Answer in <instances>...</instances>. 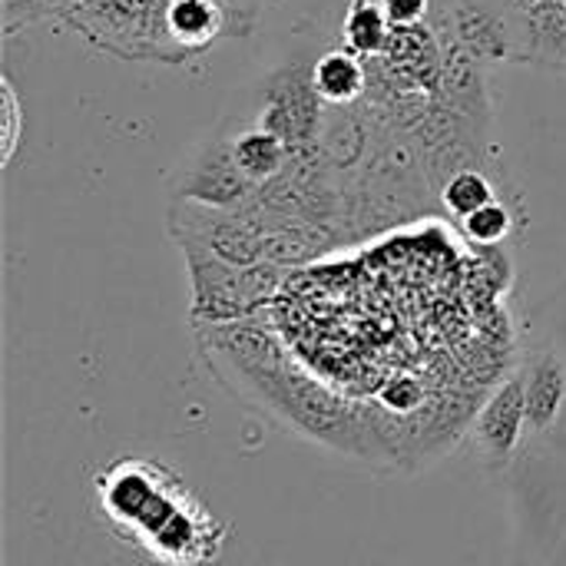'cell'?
<instances>
[{
	"label": "cell",
	"mask_w": 566,
	"mask_h": 566,
	"mask_svg": "<svg viewBox=\"0 0 566 566\" xmlns=\"http://www.w3.org/2000/svg\"><path fill=\"white\" fill-rule=\"evenodd\" d=\"M103 524L156 566H209L226 544V524L163 461L126 454L93 478Z\"/></svg>",
	"instance_id": "6da1fadb"
},
{
	"label": "cell",
	"mask_w": 566,
	"mask_h": 566,
	"mask_svg": "<svg viewBox=\"0 0 566 566\" xmlns=\"http://www.w3.org/2000/svg\"><path fill=\"white\" fill-rule=\"evenodd\" d=\"M179 252L189 275V322L196 328L235 325L252 318L262 305L275 298L289 272L275 262L242 269L196 245H179Z\"/></svg>",
	"instance_id": "7a4b0ae2"
},
{
	"label": "cell",
	"mask_w": 566,
	"mask_h": 566,
	"mask_svg": "<svg viewBox=\"0 0 566 566\" xmlns=\"http://www.w3.org/2000/svg\"><path fill=\"white\" fill-rule=\"evenodd\" d=\"M166 232L176 245L206 249L242 269L265 262L262 229L245 209H219L172 196L166 209Z\"/></svg>",
	"instance_id": "3957f363"
},
{
	"label": "cell",
	"mask_w": 566,
	"mask_h": 566,
	"mask_svg": "<svg viewBox=\"0 0 566 566\" xmlns=\"http://www.w3.org/2000/svg\"><path fill=\"white\" fill-rule=\"evenodd\" d=\"M325 116L328 106L315 90L308 60H292L272 70L259 86V106L252 113V119L262 129L275 133L292 149L318 143L325 129Z\"/></svg>",
	"instance_id": "277c9868"
},
{
	"label": "cell",
	"mask_w": 566,
	"mask_h": 566,
	"mask_svg": "<svg viewBox=\"0 0 566 566\" xmlns=\"http://www.w3.org/2000/svg\"><path fill=\"white\" fill-rule=\"evenodd\" d=\"M242 36L222 0H156L153 63H186L209 53L219 40Z\"/></svg>",
	"instance_id": "5b68a950"
},
{
	"label": "cell",
	"mask_w": 566,
	"mask_h": 566,
	"mask_svg": "<svg viewBox=\"0 0 566 566\" xmlns=\"http://www.w3.org/2000/svg\"><path fill=\"white\" fill-rule=\"evenodd\" d=\"M431 27L488 66L517 63V10L507 0H434Z\"/></svg>",
	"instance_id": "8992f818"
},
{
	"label": "cell",
	"mask_w": 566,
	"mask_h": 566,
	"mask_svg": "<svg viewBox=\"0 0 566 566\" xmlns=\"http://www.w3.org/2000/svg\"><path fill=\"white\" fill-rule=\"evenodd\" d=\"M156 0H76L63 17L90 46L119 60H149Z\"/></svg>",
	"instance_id": "52a82bcc"
},
{
	"label": "cell",
	"mask_w": 566,
	"mask_h": 566,
	"mask_svg": "<svg viewBox=\"0 0 566 566\" xmlns=\"http://www.w3.org/2000/svg\"><path fill=\"white\" fill-rule=\"evenodd\" d=\"M255 186L245 179V172L235 163L232 153V133L222 123L189 159L179 186L172 196L179 199H192V202H206V206H219V209H245L255 199Z\"/></svg>",
	"instance_id": "ba28073f"
},
{
	"label": "cell",
	"mask_w": 566,
	"mask_h": 566,
	"mask_svg": "<svg viewBox=\"0 0 566 566\" xmlns=\"http://www.w3.org/2000/svg\"><path fill=\"white\" fill-rule=\"evenodd\" d=\"M527 401H524V375H511L481 408L474 421V441L481 458L491 468H507L527 431Z\"/></svg>",
	"instance_id": "9c48e42d"
},
{
	"label": "cell",
	"mask_w": 566,
	"mask_h": 566,
	"mask_svg": "<svg viewBox=\"0 0 566 566\" xmlns=\"http://www.w3.org/2000/svg\"><path fill=\"white\" fill-rule=\"evenodd\" d=\"M438 33V30H434ZM441 86H438V99L451 109H458L461 116L491 126V83H488V63H481L478 56H471L461 43H454L451 36H441Z\"/></svg>",
	"instance_id": "30bf717a"
},
{
	"label": "cell",
	"mask_w": 566,
	"mask_h": 566,
	"mask_svg": "<svg viewBox=\"0 0 566 566\" xmlns=\"http://www.w3.org/2000/svg\"><path fill=\"white\" fill-rule=\"evenodd\" d=\"M524 401H527V424L534 434H547L566 401V365L554 355L544 352L534 361L524 365Z\"/></svg>",
	"instance_id": "8fae6325"
},
{
	"label": "cell",
	"mask_w": 566,
	"mask_h": 566,
	"mask_svg": "<svg viewBox=\"0 0 566 566\" xmlns=\"http://www.w3.org/2000/svg\"><path fill=\"white\" fill-rule=\"evenodd\" d=\"M226 126H229V119H226ZM229 133H232L235 163H239V169L245 172V179H249L255 189L275 182V179L285 172V166H289V159H292V146L282 143L275 133L262 129L255 119H245V123H239V126L229 129Z\"/></svg>",
	"instance_id": "7c38bea8"
},
{
	"label": "cell",
	"mask_w": 566,
	"mask_h": 566,
	"mask_svg": "<svg viewBox=\"0 0 566 566\" xmlns=\"http://www.w3.org/2000/svg\"><path fill=\"white\" fill-rule=\"evenodd\" d=\"M312 80L325 106H358L368 96V66L345 46L325 50L312 63Z\"/></svg>",
	"instance_id": "4fadbf2b"
},
{
	"label": "cell",
	"mask_w": 566,
	"mask_h": 566,
	"mask_svg": "<svg viewBox=\"0 0 566 566\" xmlns=\"http://www.w3.org/2000/svg\"><path fill=\"white\" fill-rule=\"evenodd\" d=\"M395 27L381 7V0H348L342 20V46L361 60H375L385 53Z\"/></svg>",
	"instance_id": "5bb4252c"
},
{
	"label": "cell",
	"mask_w": 566,
	"mask_h": 566,
	"mask_svg": "<svg viewBox=\"0 0 566 566\" xmlns=\"http://www.w3.org/2000/svg\"><path fill=\"white\" fill-rule=\"evenodd\" d=\"M497 172L491 169H461L458 176H451L444 182V189L438 192V202L444 206L448 216H454L458 222L474 216L478 209L497 202Z\"/></svg>",
	"instance_id": "9a60e30c"
},
{
	"label": "cell",
	"mask_w": 566,
	"mask_h": 566,
	"mask_svg": "<svg viewBox=\"0 0 566 566\" xmlns=\"http://www.w3.org/2000/svg\"><path fill=\"white\" fill-rule=\"evenodd\" d=\"M458 226H461V232H464L474 245L494 249V245H501V242L514 232V209H511L504 199H497V202L478 209L474 216L461 219Z\"/></svg>",
	"instance_id": "2e32d148"
},
{
	"label": "cell",
	"mask_w": 566,
	"mask_h": 566,
	"mask_svg": "<svg viewBox=\"0 0 566 566\" xmlns=\"http://www.w3.org/2000/svg\"><path fill=\"white\" fill-rule=\"evenodd\" d=\"M23 129H27V116H23L20 93L13 86V80L3 76L0 80V163L3 166L13 163L20 139H23Z\"/></svg>",
	"instance_id": "e0dca14e"
},
{
	"label": "cell",
	"mask_w": 566,
	"mask_h": 566,
	"mask_svg": "<svg viewBox=\"0 0 566 566\" xmlns=\"http://www.w3.org/2000/svg\"><path fill=\"white\" fill-rule=\"evenodd\" d=\"M76 7V0H3V33L13 36L23 27H33L40 20L66 17Z\"/></svg>",
	"instance_id": "ac0fdd59"
},
{
	"label": "cell",
	"mask_w": 566,
	"mask_h": 566,
	"mask_svg": "<svg viewBox=\"0 0 566 566\" xmlns=\"http://www.w3.org/2000/svg\"><path fill=\"white\" fill-rule=\"evenodd\" d=\"M381 7L395 30L424 27L431 23V13H434V0H381Z\"/></svg>",
	"instance_id": "d6986e66"
},
{
	"label": "cell",
	"mask_w": 566,
	"mask_h": 566,
	"mask_svg": "<svg viewBox=\"0 0 566 566\" xmlns=\"http://www.w3.org/2000/svg\"><path fill=\"white\" fill-rule=\"evenodd\" d=\"M222 3H226V7H229V13L235 17L239 33H242V36H249V33L255 30L259 13H262V7H265L269 0H222Z\"/></svg>",
	"instance_id": "ffe728a7"
},
{
	"label": "cell",
	"mask_w": 566,
	"mask_h": 566,
	"mask_svg": "<svg viewBox=\"0 0 566 566\" xmlns=\"http://www.w3.org/2000/svg\"><path fill=\"white\" fill-rule=\"evenodd\" d=\"M269 3H279V0H269Z\"/></svg>",
	"instance_id": "44dd1931"
}]
</instances>
